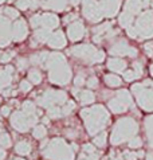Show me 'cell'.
I'll list each match as a JSON object with an SVG mask.
<instances>
[{
    "instance_id": "obj_1",
    "label": "cell",
    "mask_w": 153,
    "mask_h": 160,
    "mask_svg": "<svg viewBox=\"0 0 153 160\" xmlns=\"http://www.w3.org/2000/svg\"><path fill=\"white\" fill-rule=\"evenodd\" d=\"M129 38L144 42L153 38V2L133 18L132 26L126 30Z\"/></svg>"
},
{
    "instance_id": "obj_2",
    "label": "cell",
    "mask_w": 153,
    "mask_h": 160,
    "mask_svg": "<svg viewBox=\"0 0 153 160\" xmlns=\"http://www.w3.org/2000/svg\"><path fill=\"white\" fill-rule=\"evenodd\" d=\"M81 116L83 118L85 127H86L89 135L91 136L103 132L105 128L110 124V114L102 105H94L83 109L81 112Z\"/></svg>"
},
{
    "instance_id": "obj_3",
    "label": "cell",
    "mask_w": 153,
    "mask_h": 160,
    "mask_svg": "<svg viewBox=\"0 0 153 160\" xmlns=\"http://www.w3.org/2000/svg\"><path fill=\"white\" fill-rule=\"evenodd\" d=\"M138 132H140V125L136 118L132 116L121 117L113 125L110 133V143L114 147L129 143L133 137L138 136Z\"/></svg>"
},
{
    "instance_id": "obj_4",
    "label": "cell",
    "mask_w": 153,
    "mask_h": 160,
    "mask_svg": "<svg viewBox=\"0 0 153 160\" xmlns=\"http://www.w3.org/2000/svg\"><path fill=\"white\" fill-rule=\"evenodd\" d=\"M130 92L141 110L148 113L153 112V79H144L142 82H136L132 85Z\"/></svg>"
},
{
    "instance_id": "obj_5",
    "label": "cell",
    "mask_w": 153,
    "mask_h": 160,
    "mask_svg": "<svg viewBox=\"0 0 153 160\" xmlns=\"http://www.w3.org/2000/svg\"><path fill=\"white\" fill-rule=\"evenodd\" d=\"M76 145L70 147L62 139H54L47 147H43V156L48 160H74V151Z\"/></svg>"
},
{
    "instance_id": "obj_6",
    "label": "cell",
    "mask_w": 153,
    "mask_h": 160,
    "mask_svg": "<svg viewBox=\"0 0 153 160\" xmlns=\"http://www.w3.org/2000/svg\"><path fill=\"white\" fill-rule=\"evenodd\" d=\"M153 0H125L122 12L118 15V24L124 30H128L132 26L133 18L144 8L149 7Z\"/></svg>"
},
{
    "instance_id": "obj_7",
    "label": "cell",
    "mask_w": 153,
    "mask_h": 160,
    "mask_svg": "<svg viewBox=\"0 0 153 160\" xmlns=\"http://www.w3.org/2000/svg\"><path fill=\"white\" fill-rule=\"evenodd\" d=\"M38 121V117L35 114V108L31 102H24L23 112H16L11 117V124L17 132H27L35 122Z\"/></svg>"
},
{
    "instance_id": "obj_8",
    "label": "cell",
    "mask_w": 153,
    "mask_h": 160,
    "mask_svg": "<svg viewBox=\"0 0 153 160\" xmlns=\"http://www.w3.org/2000/svg\"><path fill=\"white\" fill-rule=\"evenodd\" d=\"M107 106H109L110 112L114 114H121L125 112L134 109V101L132 93L126 89H121L113 94V97L107 101Z\"/></svg>"
},
{
    "instance_id": "obj_9",
    "label": "cell",
    "mask_w": 153,
    "mask_h": 160,
    "mask_svg": "<svg viewBox=\"0 0 153 160\" xmlns=\"http://www.w3.org/2000/svg\"><path fill=\"white\" fill-rule=\"evenodd\" d=\"M73 55L78 57L79 59H82L83 62H86L89 65L93 63H101V62L105 59V54L103 51L98 50L91 44H81V46H75L73 50Z\"/></svg>"
},
{
    "instance_id": "obj_10",
    "label": "cell",
    "mask_w": 153,
    "mask_h": 160,
    "mask_svg": "<svg viewBox=\"0 0 153 160\" xmlns=\"http://www.w3.org/2000/svg\"><path fill=\"white\" fill-rule=\"evenodd\" d=\"M109 52L114 57L122 58V57H128V58H137L138 50L134 46H132L126 39H118L110 44Z\"/></svg>"
},
{
    "instance_id": "obj_11",
    "label": "cell",
    "mask_w": 153,
    "mask_h": 160,
    "mask_svg": "<svg viewBox=\"0 0 153 160\" xmlns=\"http://www.w3.org/2000/svg\"><path fill=\"white\" fill-rule=\"evenodd\" d=\"M93 31H94L93 41L97 43H101L103 39H111L116 35H118V30L113 28V23H110V22H105V23L100 24Z\"/></svg>"
},
{
    "instance_id": "obj_12",
    "label": "cell",
    "mask_w": 153,
    "mask_h": 160,
    "mask_svg": "<svg viewBox=\"0 0 153 160\" xmlns=\"http://www.w3.org/2000/svg\"><path fill=\"white\" fill-rule=\"evenodd\" d=\"M144 70H145V63H144L142 59L134 61L132 63V68L126 69L122 73L124 81L126 82H136L137 79H140L144 75Z\"/></svg>"
},
{
    "instance_id": "obj_13",
    "label": "cell",
    "mask_w": 153,
    "mask_h": 160,
    "mask_svg": "<svg viewBox=\"0 0 153 160\" xmlns=\"http://www.w3.org/2000/svg\"><path fill=\"white\" fill-rule=\"evenodd\" d=\"M122 0H98L102 18H113L118 14Z\"/></svg>"
},
{
    "instance_id": "obj_14",
    "label": "cell",
    "mask_w": 153,
    "mask_h": 160,
    "mask_svg": "<svg viewBox=\"0 0 153 160\" xmlns=\"http://www.w3.org/2000/svg\"><path fill=\"white\" fill-rule=\"evenodd\" d=\"M144 135H145L146 144L151 149H153V114H149L144 118Z\"/></svg>"
},
{
    "instance_id": "obj_15",
    "label": "cell",
    "mask_w": 153,
    "mask_h": 160,
    "mask_svg": "<svg viewBox=\"0 0 153 160\" xmlns=\"http://www.w3.org/2000/svg\"><path fill=\"white\" fill-rule=\"evenodd\" d=\"M107 69L113 73L122 74L128 69V62L122 58H118V57H113V58L107 59Z\"/></svg>"
},
{
    "instance_id": "obj_16",
    "label": "cell",
    "mask_w": 153,
    "mask_h": 160,
    "mask_svg": "<svg viewBox=\"0 0 153 160\" xmlns=\"http://www.w3.org/2000/svg\"><path fill=\"white\" fill-rule=\"evenodd\" d=\"M100 158L101 153L96 149V147L93 144H85L78 160H100Z\"/></svg>"
},
{
    "instance_id": "obj_17",
    "label": "cell",
    "mask_w": 153,
    "mask_h": 160,
    "mask_svg": "<svg viewBox=\"0 0 153 160\" xmlns=\"http://www.w3.org/2000/svg\"><path fill=\"white\" fill-rule=\"evenodd\" d=\"M83 35H85V27H83L82 22L76 20L69 27V37L71 41H74V42L79 41V39H82Z\"/></svg>"
},
{
    "instance_id": "obj_18",
    "label": "cell",
    "mask_w": 153,
    "mask_h": 160,
    "mask_svg": "<svg viewBox=\"0 0 153 160\" xmlns=\"http://www.w3.org/2000/svg\"><path fill=\"white\" fill-rule=\"evenodd\" d=\"M73 93L75 94V97L81 101V104L83 105H87V104H91L96 100V96H94L93 92L90 90H78V89H73Z\"/></svg>"
},
{
    "instance_id": "obj_19",
    "label": "cell",
    "mask_w": 153,
    "mask_h": 160,
    "mask_svg": "<svg viewBox=\"0 0 153 160\" xmlns=\"http://www.w3.org/2000/svg\"><path fill=\"white\" fill-rule=\"evenodd\" d=\"M103 79H105V83L109 88H120L121 85H122V78L117 74H111V73L106 74Z\"/></svg>"
},
{
    "instance_id": "obj_20",
    "label": "cell",
    "mask_w": 153,
    "mask_h": 160,
    "mask_svg": "<svg viewBox=\"0 0 153 160\" xmlns=\"http://www.w3.org/2000/svg\"><path fill=\"white\" fill-rule=\"evenodd\" d=\"M31 149H32V147H31V144L28 143V141H26V140L19 141V143L16 144V147H15L16 153L22 155V156H27V155H30Z\"/></svg>"
},
{
    "instance_id": "obj_21",
    "label": "cell",
    "mask_w": 153,
    "mask_h": 160,
    "mask_svg": "<svg viewBox=\"0 0 153 160\" xmlns=\"http://www.w3.org/2000/svg\"><path fill=\"white\" fill-rule=\"evenodd\" d=\"M106 139H107L106 132H101V133H98V135L94 136L93 143L96 144V147H100V148H103V147L106 145Z\"/></svg>"
},
{
    "instance_id": "obj_22",
    "label": "cell",
    "mask_w": 153,
    "mask_h": 160,
    "mask_svg": "<svg viewBox=\"0 0 153 160\" xmlns=\"http://www.w3.org/2000/svg\"><path fill=\"white\" fill-rule=\"evenodd\" d=\"M0 145L4 147V148H8V147L11 145V139H10V135L3 129V128H0Z\"/></svg>"
},
{
    "instance_id": "obj_23",
    "label": "cell",
    "mask_w": 153,
    "mask_h": 160,
    "mask_svg": "<svg viewBox=\"0 0 153 160\" xmlns=\"http://www.w3.org/2000/svg\"><path fill=\"white\" fill-rule=\"evenodd\" d=\"M144 145V141L140 136H136V137H133L132 140L128 143V147L130 149H140L141 147Z\"/></svg>"
},
{
    "instance_id": "obj_24",
    "label": "cell",
    "mask_w": 153,
    "mask_h": 160,
    "mask_svg": "<svg viewBox=\"0 0 153 160\" xmlns=\"http://www.w3.org/2000/svg\"><path fill=\"white\" fill-rule=\"evenodd\" d=\"M46 133H47L46 128H44L43 125H38V127H35V129H34V132H32V135H34L35 139H42V137L46 136Z\"/></svg>"
},
{
    "instance_id": "obj_25",
    "label": "cell",
    "mask_w": 153,
    "mask_h": 160,
    "mask_svg": "<svg viewBox=\"0 0 153 160\" xmlns=\"http://www.w3.org/2000/svg\"><path fill=\"white\" fill-rule=\"evenodd\" d=\"M28 78L32 83H39L40 79H42V74H40L38 70H31L30 74H28Z\"/></svg>"
},
{
    "instance_id": "obj_26",
    "label": "cell",
    "mask_w": 153,
    "mask_h": 160,
    "mask_svg": "<svg viewBox=\"0 0 153 160\" xmlns=\"http://www.w3.org/2000/svg\"><path fill=\"white\" fill-rule=\"evenodd\" d=\"M144 51H145V54L149 57V58H153V41L146 42L144 44Z\"/></svg>"
},
{
    "instance_id": "obj_27",
    "label": "cell",
    "mask_w": 153,
    "mask_h": 160,
    "mask_svg": "<svg viewBox=\"0 0 153 160\" xmlns=\"http://www.w3.org/2000/svg\"><path fill=\"white\" fill-rule=\"evenodd\" d=\"M86 85L90 88V89H96L98 86V78L96 77V75H91L87 81H86Z\"/></svg>"
},
{
    "instance_id": "obj_28",
    "label": "cell",
    "mask_w": 153,
    "mask_h": 160,
    "mask_svg": "<svg viewBox=\"0 0 153 160\" xmlns=\"http://www.w3.org/2000/svg\"><path fill=\"white\" fill-rule=\"evenodd\" d=\"M16 4L20 10H27L28 7H31V0H17Z\"/></svg>"
},
{
    "instance_id": "obj_29",
    "label": "cell",
    "mask_w": 153,
    "mask_h": 160,
    "mask_svg": "<svg viewBox=\"0 0 153 160\" xmlns=\"http://www.w3.org/2000/svg\"><path fill=\"white\" fill-rule=\"evenodd\" d=\"M74 83H75V86H82V85H85V77H83V75H78V77L75 78Z\"/></svg>"
},
{
    "instance_id": "obj_30",
    "label": "cell",
    "mask_w": 153,
    "mask_h": 160,
    "mask_svg": "<svg viewBox=\"0 0 153 160\" xmlns=\"http://www.w3.org/2000/svg\"><path fill=\"white\" fill-rule=\"evenodd\" d=\"M30 89H31V85H30V83L27 82V81H23V82L20 83V90H23V92H28Z\"/></svg>"
},
{
    "instance_id": "obj_31",
    "label": "cell",
    "mask_w": 153,
    "mask_h": 160,
    "mask_svg": "<svg viewBox=\"0 0 153 160\" xmlns=\"http://www.w3.org/2000/svg\"><path fill=\"white\" fill-rule=\"evenodd\" d=\"M6 12H7V14L10 15V16H12V18H16V16H17V12L13 11L12 8H6Z\"/></svg>"
},
{
    "instance_id": "obj_32",
    "label": "cell",
    "mask_w": 153,
    "mask_h": 160,
    "mask_svg": "<svg viewBox=\"0 0 153 160\" xmlns=\"http://www.w3.org/2000/svg\"><path fill=\"white\" fill-rule=\"evenodd\" d=\"M10 110H11L10 106H4V108H2V114L4 117H7L8 114H10Z\"/></svg>"
},
{
    "instance_id": "obj_33",
    "label": "cell",
    "mask_w": 153,
    "mask_h": 160,
    "mask_svg": "<svg viewBox=\"0 0 153 160\" xmlns=\"http://www.w3.org/2000/svg\"><path fill=\"white\" fill-rule=\"evenodd\" d=\"M145 160H153V149L145 153Z\"/></svg>"
},
{
    "instance_id": "obj_34",
    "label": "cell",
    "mask_w": 153,
    "mask_h": 160,
    "mask_svg": "<svg viewBox=\"0 0 153 160\" xmlns=\"http://www.w3.org/2000/svg\"><path fill=\"white\" fill-rule=\"evenodd\" d=\"M11 57H12V54H6V55H4L3 58H2V61L6 62V61H8V59H11Z\"/></svg>"
},
{
    "instance_id": "obj_35",
    "label": "cell",
    "mask_w": 153,
    "mask_h": 160,
    "mask_svg": "<svg viewBox=\"0 0 153 160\" xmlns=\"http://www.w3.org/2000/svg\"><path fill=\"white\" fill-rule=\"evenodd\" d=\"M4 156H6V153H4V151L3 149H0V160H3Z\"/></svg>"
},
{
    "instance_id": "obj_36",
    "label": "cell",
    "mask_w": 153,
    "mask_h": 160,
    "mask_svg": "<svg viewBox=\"0 0 153 160\" xmlns=\"http://www.w3.org/2000/svg\"><path fill=\"white\" fill-rule=\"evenodd\" d=\"M81 0H70V3L73 4V6H76V4H79Z\"/></svg>"
},
{
    "instance_id": "obj_37",
    "label": "cell",
    "mask_w": 153,
    "mask_h": 160,
    "mask_svg": "<svg viewBox=\"0 0 153 160\" xmlns=\"http://www.w3.org/2000/svg\"><path fill=\"white\" fill-rule=\"evenodd\" d=\"M149 74L152 75V77H153V63L149 66Z\"/></svg>"
},
{
    "instance_id": "obj_38",
    "label": "cell",
    "mask_w": 153,
    "mask_h": 160,
    "mask_svg": "<svg viewBox=\"0 0 153 160\" xmlns=\"http://www.w3.org/2000/svg\"><path fill=\"white\" fill-rule=\"evenodd\" d=\"M12 160H23V159H12Z\"/></svg>"
},
{
    "instance_id": "obj_39",
    "label": "cell",
    "mask_w": 153,
    "mask_h": 160,
    "mask_svg": "<svg viewBox=\"0 0 153 160\" xmlns=\"http://www.w3.org/2000/svg\"><path fill=\"white\" fill-rule=\"evenodd\" d=\"M0 2H3V0H0Z\"/></svg>"
}]
</instances>
